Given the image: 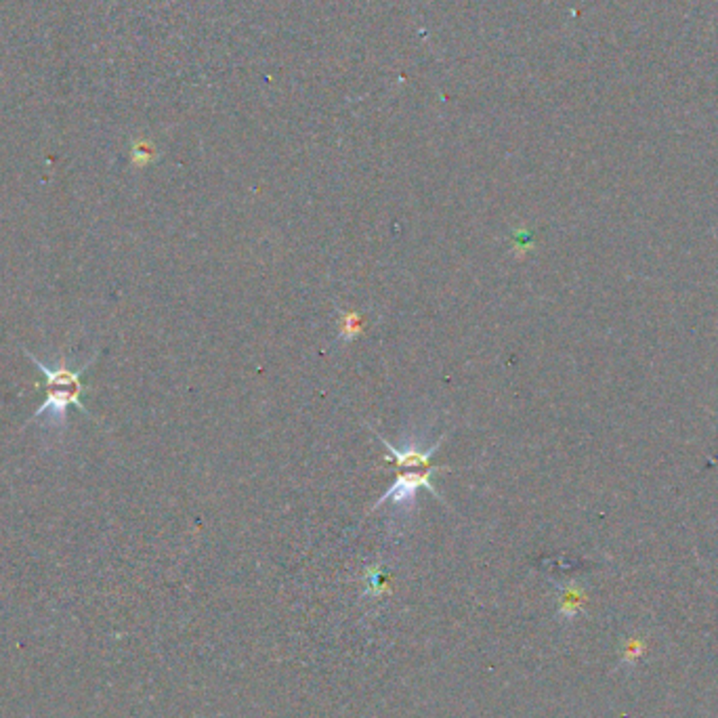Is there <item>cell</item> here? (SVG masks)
I'll return each mask as SVG.
<instances>
[{
  "instance_id": "obj_1",
  "label": "cell",
  "mask_w": 718,
  "mask_h": 718,
  "mask_svg": "<svg viewBox=\"0 0 718 718\" xmlns=\"http://www.w3.org/2000/svg\"><path fill=\"white\" fill-rule=\"evenodd\" d=\"M25 355L30 357V362L36 365L38 370L44 374V381H47V399L42 401V406L31 414L30 422L36 420H47V422H63L66 420L67 408H78L80 412H85L88 416V409L82 403V372H85L91 362H86L78 370H67V368H49L47 363H42L36 355H31L28 349H23Z\"/></svg>"
},
{
  "instance_id": "obj_2",
  "label": "cell",
  "mask_w": 718,
  "mask_h": 718,
  "mask_svg": "<svg viewBox=\"0 0 718 718\" xmlns=\"http://www.w3.org/2000/svg\"><path fill=\"white\" fill-rule=\"evenodd\" d=\"M428 477H431V471H426V472H406V475L397 477V481L390 485V489L387 491V494L378 498L376 507H381V504L387 502V500H393V502L414 500V494L418 491V488H426L428 491H431V494L439 496L437 489L433 488L431 479H428Z\"/></svg>"
},
{
  "instance_id": "obj_3",
  "label": "cell",
  "mask_w": 718,
  "mask_h": 718,
  "mask_svg": "<svg viewBox=\"0 0 718 718\" xmlns=\"http://www.w3.org/2000/svg\"><path fill=\"white\" fill-rule=\"evenodd\" d=\"M384 447L390 452V456L397 460V466H426L428 460L437 450L439 444H435L431 450L426 452H418V450H406V452H399L397 447H393V444H389V441H384Z\"/></svg>"
},
{
  "instance_id": "obj_4",
  "label": "cell",
  "mask_w": 718,
  "mask_h": 718,
  "mask_svg": "<svg viewBox=\"0 0 718 718\" xmlns=\"http://www.w3.org/2000/svg\"><path fill=\"white\" fill-rule=\"evenodd\" d=\"M645 653V641L639 639V636H634V639H630L626 642V647H624V653H622V660L626 661V664H636V661L641 660V655Z\"/></svg>"
}]
</instances>
